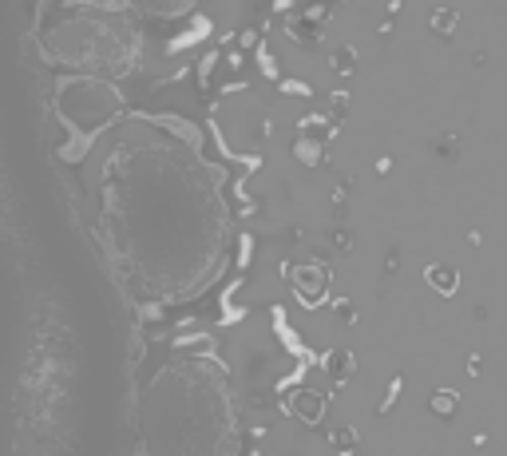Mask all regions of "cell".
I'll list each match as a JSON object with an SVG mask.
<instances>
[{
	"label": "cell",
	"mask_w": 507,
	"mask_h": 456,
	"mask_svg": "<svg viewBox=\"0 0 507 456\" xmlns=\"http://www.w3.org/2000/svg\"><path fill=\"white\" fill-rule=\"evenodd\" d=\"M428 282H432V290L452 294V290H456V270H448V266H432V270H428Z\"/></svg>",
	"instance_id": "cell-1"
},
{
	"label": "cell",
	"mask_w": 507,
	"mask_h": 456,
	"mask_svg": "<svg viewBox=\"0 0 507 456\" xmlns=\"http://www.w3.org/2000/svg\"><path fill=\"white\" fill-rule=\"evenodd\" d=\"M432 409H436V413H452V409H456V393H436L432 397Z\"/></svg>",
	"instance_id": "cell-2"
}]
</instances>
